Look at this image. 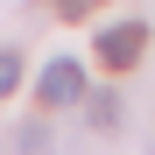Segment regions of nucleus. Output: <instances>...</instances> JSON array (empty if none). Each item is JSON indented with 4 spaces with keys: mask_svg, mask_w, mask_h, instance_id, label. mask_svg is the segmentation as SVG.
I'll list each match as a JSON object with an SVG mask.
<instances>
[{
    "mask_svg": "<svg viewBox=\"0 0 155 155\" xmlns=\"http://www.w3.org/2000/svg\"><path fill=\"white\" fill-rule=\"evenodd\" d=\"M35 99H42L49 113H57V106H78V99H85V64H78V57H57V64L35 78Z\"/></svg>",
    "mask_w": 155,
    "mask_h": 155,
    "instance_id": "f257e3e1",
    "label": "nucleus"
},
{
    "mask_svg": "<svg viewBox=\"0 0 155 155\" xmlns=\"http://www.w3.org/2000/svg\"><path fill=\"white\" fill-rule=\"evenodd\" d=\"M141 42H148L141 21H113V28H99V64H106V71H127L141 57Z\"/></svg>",
    "mask_w": 155,
    "mask_h": 155,
    "instance_id": "f03ea898",
    "label": "nucleus"
},
{
    "mask_svg": "<svg viewBox=\"0 0 155 155\" xmlns=\"http://www.w3.org/2000/svg\"><path fill=\"white\" fill-rule=\"evenodd\" d=\"M85 120L99 127V134H113L120 127V92H85Z\"/></svg>",
    "mask_w": 155,
    "mask_h": 155,
    "instance_id": "7ed1b4c3",
    "label": "nucleus"
},
{
    "mask_svg": "<svg viewBox=\"0 0 155 155\" xmlns=\"http://www.w3.org/2000/svg\"><path fill=\"white\" fill-rule=\"evenodd\" d=\"M14 85H21V57H14V49H0V99H7Z\"/></svg>",
    "mask_w": 155,
    "mask_h": 155,
    "instance_id": "20e7f679",
    "label": "nucleus"
},
{
    "mask_svg": "<svg viewBox=\"0 0 155 155\" xmlns=\"http://www.w3.org/2000/svg\"><path fill=\"white\" fill-rule=\"evenodd\" d=\"M99 0H57V14H92Z\"/></svg>",
    "mask_w": 155,
    "mask_h": 155,
    "instance_id": "39448f33",
    "label": "nucleus"
}]
</instances>
